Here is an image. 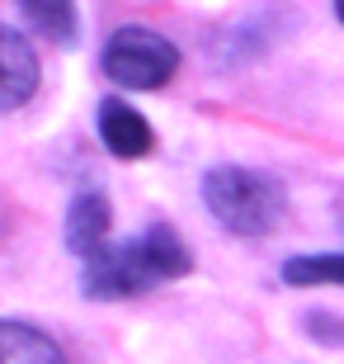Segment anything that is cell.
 <instances>
[{
	"label": "cell",
	"mask_w": 344,
	"mask_h": 364,
	"mask_svg": "<svg viewBox=\"0 0 344 364\" xmlns=\"http://www.w3.org/2000/svg\"><path fill=\"white\" fill-rule=\"evenodd\" d=\"M174 67H179V48L142 24L118 28L104 48V76L123 90H156L174 76Z\"/></svg>",
	"instance_id": "3957f363"
},
{
	"label": "cell",
	"mask_w": 344,
	"mask_h": 364,
	"mask_svg": "<svg viewBox=\"0 0 344 364\" xmlns=\"http://www.w3.org/2000/svg\"><path fill=\"white\" fill-rule=\"evenodd\" d=\"M189 246L170 228H151L123 246H104L94 260H85V294L90 298H133L165 279L189 274Z\"/></svg>",
	"instance_id": "6da1fadb"
},
{
	"label": "cell",
	"mask_w": 344,
	"mask_h": 364,
	"mask_svg": "<svg viewBox=\"0 0 344 364\" xmlns=\"http://www.w3.org/2000/svg\"><path fill=\"white\" fill-rule=\"evenodd\" d=\"M99 137H104V147L113 151V156H123V161H137V156H146V151L156 147L151 123H146L137 109H128L123 100H109V105L99 109Z\"/></svg>",
	"instance_id": "8992f818"
},
{
	"label": "cell",
	"mask_w": 344,
	"mask_h": 364,
	"mask_svg": "<svg viewBox=\"0 0 344 364\" xmlns=\"http://www.w3.org/2000/svg\"><path fill=\"white\" fill-rule=\"evenodd\" d=\"M335 14H340V24H344V0H335Z\"/></svg>",
	"instance_id": "30bf717a"
},
{
	"label": "cell",
	"mask_w": 344,
	"mask_h": 364,
	"mask_svg": "<svg viewBox=\"0 0 344 364\" xmlns=\"http://www.w3.org/2000/svg\"><path fill=\"white\" fill-rule=\"evenodd\" d=\"M19 14L28 19L33 33H43L48 43H76V5L71 0H19Z\"/></svg>",
	"instance_id": "ba28073f"
},
{
	"label": "cell",
	"mask_w": 344,
	"mask_h": 364,
	"mask_svg": "<svg viewBox=\"0 0 344 364\" xmlns=\"http://www.w3.org/2000/svg\"><path fill=\"white\" fill-rule=\"evenodd\" d=\"M109 228H113V208H109L104 194H76L67 208V246L76 251L80 260H94L99 251L109 246Z\"/></svg>",
	"instance_id": "5b68a950"
},
{
	"label": "cell",
	"mask_w": 344,
	"mask_h": 364,
	"mask_svg": "<svg viewBox=\"0 0 344 364\" xmlns=\"http://www.w3.org/2000/svg\"><path fill=\"white\" fill-rule=\"evenodd\" d=\"M283 279L306 289V284H344V256H292L283 265Z\"/></svg>",
	"instance_id": "9c48e42d"
},
{
	"label": "cell",
	"mask_w": 344,
	"mask_h": 364,
	"mask_svg": "<svg viewBox=\"0 0 344 364\" xmlns=\"http://www.w3.org/2000/svg\"><path fill=\"white\" fill-rule=\"evenodd\" d=\"M203 199L208 213L236 237H265L283 218V189L278 180L245 171V166H217L203 176Z\"/></svg>",
	"instance_id": "7a4b0ae2"
},
{
	"label": "cell",
	"mask_w": 344,
	"mask_h": 364,
	"mask_svg": "<svg viewBox=\"0 0 344 364\" xmlns=\"http://www.w3.org/2000/svg\"><path fill=\"white\" fill-rule=\"evenodd\" d=\"M33 90H38V57L14 28L0 24V114L28 105Z\"/></svg>",
	"instance_id": "277c9868"
},
{
	"label": "cell",
	"mask_w": 344,
	"mask_h": 364,
	"mask_svg": "<svg viewBox=\"0 0 344 364\" xmlns=\"http://www.w3.org/2000/svg\"><path fill=\"white\" fill-rule=\"evenodd\" d=\"M0 364H67L52 336L24 322H0Z\"/></svg>",
	"instance_id": "52a82bcc"
}]
</instances>
